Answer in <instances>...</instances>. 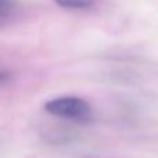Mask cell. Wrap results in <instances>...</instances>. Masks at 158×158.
I'll use <instances>...</instances> for the list:
<instances>
[{
    "label": "cell",
    "instance_id": "cell-4",
    "mask_svg": "<svg viewBox=\"0 0 158 158\" xmlns=\"http://www.w3.org/2000/svg\"><path fill=\"white\" fill-rule=\"evenodd\" d=\"M11 79V72L10 71H6V69H2L0 71V83L2 85H6L7 81Z\"/></svg>",
    "mask_w": 158,
    "mask_h": 158
},
{
    "label": "cell",
    "instance_id": "cell-1",
    "mask_svg": "<svg viewBox=\"0 0 158 158\" xmlns=\"http://www.w3.org/2000/svg\"><path fill=\"white\" fill-rule=\"evenodd\" d=\"M44 111L53 117L72 122H89L93 119V108L85 98L77 96H60L44 104Z\"/></svg>",
    "mask_w": 158,
    "mask_h": 158
},
{
    "label": "cell",
    "instance_id": "cell-3",
    "mask_svg": "<svg viewBox=\"0 0 158 158\" xmlns=\"http://www.w3.org/2000/svg\"><path fill=\"white\" fill-rule=\"evenodd\" d=\"M15 10V0H0V22L4 24Z\"/></svg>",
    "mask_w": 158,
    "mask_h": 158
},
{
    "label": "cell",
    "instance_id": "cell-2",
    "mask_svg": "<svg viewBox=\"0 0 158 158\" xmlns=\"http://www.w3.org/2000/svg\"><path fill=\"white\" fill-rule=\"evenodd\" d=\"M54 3L67 10H89L96 4V0H54Z\"/></svg>",
    "mask_w": 158,
    "mask_h": 158
}]
</instances>
